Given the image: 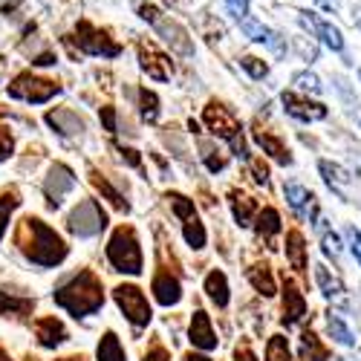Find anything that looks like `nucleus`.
Instances as JSON below:
<instances>
[{
	"mask_svg": "<svg viewBox=\"0 0 361 361\" xmlns=\"http://www.w3.org/2000/svg\"><path fill=\"white\" fill-rule=\"evenodd\" d=\"M18 246L26 255L29 263H35L41 269H52L67 257V243L58 237L47 223L26 217L18 228Z\"/></svg>",
	"mask_w": 361,
	"mask_h": 361,
	"instance_id": "1",
	"label": "nucleus"
},
{
	"mask_svg": "<svg viewBox=\"0 0 361 361\" xmlns=\"http://www.w3.org/2000/svg\"><path fill=\"white\" fill-rule=\"evenodd\" d=\"M55 304L64 307L70 315L75 318H84V315H93L102 310L104 304V292H102V283L93 272H78L73 278H67L61 286L52 292Z\"/></svg>",
	"mask_w": 361,
	"mask_h": 361,
	"instance_id": "2",
	"label": "nucleus"
},
{
	"mask_svg": "<svg viewBox=\"0 0 361 361\" xmlns=\"http://www.w3.org/2000/svg\"><path fill=\"white\" fill-rule=\"evenodd\" d=\"M107 260L113 263L116 272L122 275H139L142 272V249L139 237L130 226H118L107 243Z\"/></svg>",
	"mask_w": 361,
	"mask_h": 361,
	"instance_id": "3",
	"label": "nucleus"
},
{
	"mask_svg": "<svg viewBox=\"0 0 361 361\" xmlns=\"http://www.w3.org/2000/svg\"><path fill=\"white\" fill-rule=\"evenodd\" d=\"M202 118H205V125L212 128L217 136H223V139L234 147V154H237V157H249L246 142H243V128H240V122L234 118V113H228L223 104L212 102V104L205 107Z\"/></svg>",
	"mask_w": 361,
	"mask_h": 361,
	"instance_id": "4",
	"label": "nucleus"
},
{
	"mask_svg": "<svg viewBox=\"0 0 361 361\" xmlns=\"http://www.w3.org/2000/svg\"><path fill=\"white\" fill-rule=\"evenodd\" d=\"M113 298H116L118 310L125 312V318H128L136 329H142V326L150 324V304H147V298H145V292H142L139 286L122 283V286L113 289Z\"/></svg>",
	"mask_w": 361,
	"mask_h": 361,
	"instance_id": "5",
	"label": "nucleus"
},
{
	"mask_svg": "<svg viewBox=\"0 0 361 361\" xmlns=\"http://www.w3.org/2000/svg\"><path fill=\"white\" fill-rule=\"evenodd\" d=\"M58 87L55 81H47V78H38L32 73H20L12 84H9V96L12 99H20V102H29V104H44L49 102L52 96H58Z\"/></svg>",
	"mask_w": 361,
	"mask_h": 361,
	"instance_id": "6",
	"label": "nucleus"
},
{
	"mask_svg": "<svg viewBox=\"0 0 361 361\" xmlns=\"http://www.w3.org/2000/svg\"><path fill=\"white\" fill-rule=\"evenodd\" d=\"M107 226V214L102 212V205L96 200H84L78 202L70 217H67V228L78 237H96L102 228Z\"/></svg>",
	"mask_w": 361,
	"mask_h": 361,
	"instance_id": "7",
	"label": "nucleus"
},
{
	"mask_svg": "<svg viewBox=\"0 0 361 361\" xmlns=\"http://www.w3.org/2000/svg\"><path fill=\"white\" fill-rule=\"evenodd\" d=\"M298 20H300V26H304L312 38H318L324 47H329L333 52H344V35H341L338 26H333L329 20L318 18L315 12H298Z\"/></svg>",
	"mask_w": 361,
	"mask_h": 361,
	"instance_id": "8",
	"label": "nucleus"
},
{
	"mask_svg": "<svg viewBox=\"0 0 361 361\" xmlns=\"http://www.w3.org/2000/svg\"><path fill=\"white\" fill-rule=\"evenodd\" d=\"M75 41H78V49L87 52V55H107V58L118 55V44H113L107 32H102V29H96V26H90L87 20L78 23V38Z\"/></svg>",
	"mask_w": 361,
	"mask_h": 361,
	"instance_id": "9",
	"label": "nucleus"
},
{
	"mask_svg": "<svg viewBox=\"0 0 361 361\" xmlns=\"http://www.w3.org/2000/svg\"><path fill=\"white\" fill-rule=\"evenodd\" d=\"M281 102H283V110L292 118H298V122H321V118H326V107L321 102H310V96H298L295 90H286Z\"/></svg>",
	"mask_w": 361,
	"mask_h": 361,
	"instance_id": "10",
	"label": "nucleus"
},
{
	"mask_svg": "<svg viewBox=\"0 0 361 361\" xmlns=\"http://www.w3.org/2000/svg\"><path fill=\"white\" fill-rule=\"evenodd\" d=\"M75 188V173L67 168V165H52L47 183H44V191H47V200L52 208L61 205V200Z\"/></svg>",
	"mask_w": 361,
	"mask_h": 361,
	"instance_id": "11",
	"label": "nucleus"
},
{
	"mask_svg": "<svg viewBox=\"0 0 361 361\" xmlns=\"http://www.w3.org/2000/svg\"><path fill=\"white\" fill-rule=\"evenodd\" d=\"M283 194H286V202L292 205L295 214H300V217L310 220V223L318 220V202H315V194L310 188H304L300 183H286Z\"/></svg>",
	"mask_w": 361,
	"mask_h": 361,
	"instance_id": "12",
	"label": "nucleus"
},
{
	"mask_svg": "<svg viewBox=\"0 0 361 361\" xmlns=\"http://www.w3.org/2000/svg\"><path fill=\"white\" fill-rule=\"evenodd\" d=\"M139 58H142V70L154 78V81H168L173 67L168 61V55L159 52L154 44H139Z\"/></svg>",
	"mask_w": 361,
	"mask_h": 361,
	"instance_id": "13",
	"label": "nucleus"
},
{
	"mask_svg": "<svg viewBox=\"0 0 361 361\" xmlns=\"http://www.w3.org/2000/svg\"><path fill=\"white\" fill-rule=\"evenodd\" d=\"M154 26H157V32L171 44V49L173 52H179V55H194V44H191V38H188V32L183 26H179L176 20H171V18H157L154 20Z\"/></svg>",
	"mask_w": 361,
	"mask_h": 361,
	"instance_id": "14",
	"label": "nucleus"
},
{
	"mask_svg": "<svg viewBox=\"0 0 361 361\" xmlns=\"http://www.w3.org/2000/svg\"><path fill=\"white\" fill-rule=\"evenodd\" d=\"M191 344L194 347H200V350H214L217 347V336H214V329H212V321H208V315L202 312V310H197L194 312V318H191Z\"/></svg>",
	"mask_w": 361,
	"mask_h": 361,
	"instance_id": "15",
	"label": "nucleus"
},
{
	"mask_svg": "<svg viewBox=\"0 0 361 361\" xmlns=\"http://www.w3.org/2000/svg\"><path fill=\"white\" fill-rule=\"evenodd\" d=\"M240 29L255 41V44H266V47H272L275 52H283V38L278 35V32H272L269 26H263L260 20H255V18H243L240 20Z\"/></svg>",
	"mask_w": 361,
	"mask_h": 361,
	"instance_id": "16",
	"label": "nucleus"
},
{
	"mask_svg": "<svg viewBox=\"0 0 361 361\" xmlns=\"http://www.w3.org/2000/svg\"><path fill=\"white\" fill-rule=\"evenodd\" d=\"M150 289H154V298L162 307H173V304H179V298H183V286H179V281L171 272H159Z\"/></svg>",
	"mask_w": 361,
	"mask_h": 361,
	"instance_id": "17",
	"label": "nucleus"
},
{
	"mask_svg": "<svg viewBox=\"0 0 361 361\" xmlns=\"http://www.w3.org/2000/svg\"><path fill=\"white\" fill-rule=\"evenodd\" d=\"M304 315H307V300H304V295L298 292V286L289 281L286 289H283V324L289 326V324L300 321Z\"/></svg>",
	"mask_w": 361,
	"mask_h": 361,
	"instance_id": "18",
	"label": "nucleus"
},
{
	"mask_svg": "<svg viewBox=\"0 0 361 361\" xmlns=\"http://www.w3.org/2000/svg\"><path fill=\"white\" fill-rule=\"evenodd\" d=\"M35 336H38V341L44 344V347H58L61 341H67V326L58 321V318H41L38 324H35Z\"/></svg>",
	"mask_w": 361,
	"mask_h": 361,
	"instance_id": "19",
	"label": "nucleus"
},
{
	"mask_svg": "<svg viewBox=\"0 0 361 361\" xmlns=\"http://www.w3.org/2000/svg\"><path fill=\"white\" fill-rule=\"evenodd\" d=\"M318 171L324 173V183L333 188L341 200H347V194H344V188L350 185V173L341 168V165H336V162H326V159H321L318 162Z\"/></svg>",
	"mask_w": 361,
	"mask_h": 361,
	"instance_id": "20",
	"label": "nucleus"
},
{
	"mask_svg": "<svg viewBox=\"0 0 361 361\" xmlns=\"http://www.w3.org/2000/svg\"><path fill=\"white\" fill-rule=\"evenodd\" d=\"M32 307H35V300L32 298H18V295H9V292H4L0 289V315H12V318H23V315H29L32 312Z\"/></svg>",
	"mask_w": 361,
	"mask_h": 361,
	"instance_id": "21",
	"label": "nucleus"
},
{
	"mask_svg": "<svg viewBox=\"0 0 361 361\" xmlns=\"http://www.w3.org/2000/svg\"><path fill=\"white\" fill-rule=\"evenodd\" d=\"M286 257L292 263V269L304 272L307 269V246H304V234L300 231H289L286 234Z\"/></svg>",
	"mask_w": 361,
	"mask_h": 361,
	"instance_id": "22",
	"label": "nucleus"
},
{
	"mask_svg": "<svg viewBox=\"0 0 361 361\" xmlns=\"http://www.w3.org/2000/svg\"><path fill=\"white\" fill-rule=\"evenodd\" d=\"M255 142H257V145H260V147H263L272 159H278L281 165H289V162H292L286 145H283L278 136H269V133H263V130H255Z\"/></svg>",
	"mask_w": 361,
	"mask_h": 361,
	"instance_id": "23",
	"label": "nucleus"
},
{
	"mask_svg": "<svg viewBox=\"0 0 361 361\" xmlns=\"http://www.w3.org/2000/svg\"><path fill=\"white\" fill-rule=\"evenodd\" d=\"M205 292H208V298L214 300V304L223 310V307H228V281H226V275L223 272H208V278H205Z\"/></svg>",
	"mask_w": 361,
	"mask_h": 361,
	"instance_id": "24",
	"label": "nucleus"
},
{
	"mask_svg": "<svg viewBox=\"0 0 361 361\" xmlns=\"http://www.w3.org/2000/svg\"><path fill=\"white\" fill-rule=\"evenodd\" d=\"M315 281H318V286H321V292H324L326 298H344V283H341V278L329 275V269H326L324 263L315 266Z\"/></svg>",
	"mask_w": 361,
	"mask_h": 361,
	"instance_id": "25",
	"label": "nucleus"
},
{
	"mask_svg": "<svg viewBox=\"0 0 361 361\" xmlns=\"http://www.w3.org/2000/svg\"><path fill=\"white\" fill-rule=\"evenodd\" d=\"M99 361H125V350L118 344L116 333H104V338L99 341V350H96Z\"/></svg>",
	"mask_w": 361,
	"mask_h": 361,
	"instance_id": "26",
	"label": "nucleus"
},
{
	"mask_svg": "<svg viewBox=\"0 0 361 361\" xmlns=\"http://www.w3.org/2000/svg\"><path fill=\"white\" fill-rule=\"evenodd\" d=\"M326 329H329V336H333L341 347H353V344H355V336L350 333V326H347L336 312H329V315H326Z\"/></svg>",
	"mask_w": 361,
	"mask_h": 361,
	"instance_id": "27",
	"label": "nucleus"
},
{
	"mask_svg": "<svg viewBox=\"0 0 361 361\" xmlns=\"http://www.w3.org/2000/svg\"><path fill=\"white\" fill-rule=\"evenodd\" d=\"M47 122H49L58 133H75V130H81V122H78V118H75L70 110H55V113H49Z\"/></svg>",
	"mask_w": 361,
	"mask_h": 361,
	"instance_id": "28",
	"label": "nucleus"
},
{
	"mask_svg": "<svg viewBox=\"0 0 361 361\" xmlns=\"http://www.w3.org/2000/svg\"><path fill=\"white\" fill-rule=\"evenodd\" d=\"M18 202H20V197H18L15 188H6L4 194H0V240H4V231L9 226V217H12V212L18 208Z\"/></svg>",
	"mask_w": 361,
	"mask_h": 361,
	"instance_id": "29",
	"label": "nucleus"
},
{
	"mask_svg": "<svg viewBox=\"0 0 361 361\" xmlns=\"http://www.w3.org/2000/svg\"><path fill=\"white\" fill-rule=\"evenodd\" d=\"M231 212H234V220L240 223V226H249L252 223V214L257 212V205H255V200L252 197H234L231 200Z\"/></svg>",
	"mask_w": 361,
	"mask_h": 361,
	"instance_id": "30",
	"label": "nucleus"
},
{
	"mask_svg": "<svg viewBox=\"0 0 361 361\" xmlns=\"http://www.w3.org/2000/svg\"><path fill=\"white\" fill-rule=\"evenodd\" d=\"M249 281L255 283V289L260 292V295H275V281H272V275H269V266H255V269H249Z\"/></svg>",
	"mask_w": 361,
	"mask_h": 361,
	"instance_id": "31",
	"label": "nucleus"
},
{
	"mask_svg": "<svg viewBox=\"0 0 361 361\" xmlns=\"http://www.w3.org/2000/svg\"><path fill=\"white\" fill-rule=\"evenodd\" d=\"M257 231L263 237H272L281 231V214L275 212V208H263V212L257 214Z\"/></svg>",
	"mask_w": 361,
	"mask_h": 361,
	"instance_id": "32",
	"label": "nucleus"
},
{
	"mask_svg": "<svg viewBox=\"0 0 361 361\" xmlns=\"http://www.w3.org/2000/svg\"><path fill=\"white\" fill-rule=\"evenodd\" d=\"M292 84H295V90H300V93H307V96H318L321 93V81H318V75L315 73H295L292 75Z\"/></svg>",
	"mask_w": 361,
	"mask_h": 361,
	"instance_id": "33",
	"label": "nucleus"
},
{
	"mask_svg": "<svg viewBox=\"0 0 361 361\" xmlns=\"http://www.w3.org/2000/svg\"><path fill=\"white\" fill-rule=\"evenodd\" d=\"M266 361H292V355H289V344H286L283 336H272V338H269Z\"/></svg>",
	"mask_w": 361,
	"mask_h": 361,
	"instance_id": "34",
	"label": "nucleus"
},
{
	"mask_svg": "<svg viewBox=\"0 0 361 361\" xmlns=\"http://www.w3.org/2000/svg\"><path fill=\"white\" fill-rule=\"evenodd\" d=\"M183 234H185V240H188V246H191V249H202V246H205V228H202V223H200L197 217L185 220Z\"/></svg>",
	"mask_w": 361,
	"mask_h": 361,
	"instance_id": "35",
	"label": "nucleus"
},
{
	"mask_svg": "<svg viewBox=\"0 0 361 361\" xmlns=\"http://www.w3.org/2000/svg\"><path fill=\"white\" fill-rule=\"evenodd\" d=\"M139 102H142V118H145V122H157V116H159V99L150 93V90H142Z\"/></svg>",
	"mask_w": 361,
	"mask_h": 361,
	"instance_id": "36",
	"label": "nucleus"
},
{
	"mask_svg": "<svg viewBox=\"0 0 361 361\" xmlns=\"http://www.w3.org/2000/svg\"><path fill=\"white\" fill-rule=\"evenodd\" d=\"M168 200H171V208H173V214H176L179 220L197 217V214H194V200H188V197H183V194H171Z\"/></svg>",
	"mask_w": 361,
	"mask_h": 361,
	"instance_id": "37",
	"label": "nucleus"
},
{
	"mask_svg": "<svg viewBox=\"0 0 361 361\" xmlns=\"http://www.w3.org/2000/svg\"><path fill=\"white\" fill-rule=\"evenodd\" d=\"M93 185H96V188H99V191H102V194H104V197H107V200H110L116 208H125V212H128V202H125L122 197H118V191H113V188H110V183H107L104 176L93 173Z\"/></svg>",
	"mask_w": 361,
	"mask_h": 361,
	"instance_id": "38",
	"label": "nucleus"
},
{
	"mask_svg": "<svg viewBox=\"0 0 361 361\" xmlns=\"http://www.w3.org/2000/svg\"><path fill=\"white\" fill-rule=\"evenodd\" d=\"M304 355H310V361H324L326 358V350L318 344L315 333H304Z\"/></svg>",
	"mask_w": 361,
	"mask_h": 361,
	"instance_id": "39",
	"label": "nucleus"
},
{
	"mask_svg": "<svg viewBox=\"0 0 361 361\" xmlns=\"http://www.w3.org/2000/svg\"><path fill=\"white\" fill-rule=\"evenodd\" d=\"M240 67H243L252 78H266L269 75V67L260 61V58H255V55H246V58H240Z\"/></svg>",
	"mask_w": 361,
	"mask_h": 361,
	"instance_id": "40",
	"label": "nucleus"
},
{
	"mask_svg": "<svg viewBox=\"0 0 361 361\" xmlns=\"http://www.w3.org/2000/svg\"><path fill=\"white\" fill-rule=\"evenodd\" d=\"M321 243H324V255H326V257H333V260L341 257V240H338L336 231H324V234H321Z\"/></svg>",
	"mask_w": 361,
	"mask_h": 361,
	"instance_id": "41",
	"label": "nucleus"
},
{
	"mask_svg": "<svg viewBox=\"0 0 361 361\" xmlns=\"http://www.w3.org/2000/svg\"><path fill=\"white\" fill-rule=\"evenodd\" d=\"M344 237H347L350 252H353V255H355V260L361 263V231H358L355 226H347V228H344Z\"/></svg>",
	"mask_w": 361,
	"mask_h": 361,
	"instance_id": "42",
	"label": "nucleus"
},
{
	"mask_svg": "<svg viewBox=\"0 0 361 361\" xmlns=\"http://www.w3.org/2000/svg\"><path fill=\"white\" fill-rule=\"evenodd\" d=\"M223 4H226L228 15H234L237 20H243V18H249V0H223Z\"/></svg>",
	"mask_w": 361,
	"mask_h": 361,
	"instance_id": "43",
	"label": "nucleus"
},
{
	"mask_svg": "<svg viewBox=\"0 0 361 361\" xmlns=\"http://www.w3.org/2000/svg\"><path fill=\"white\" fill-rule=\"evenodd\" d=\"M9 154H12V133L0 125V162H4Z\"/></svg>",
	"mask_w": 361,
	"mask_h": 361,
	"instance_id": "44",
	"label": "nucleus"
},
{
	"mask_svg": "<svg viewBox=\"0 0 361 361\" xmlns=\"http://www.w3.org/2000/svg\"><path fill=\"white\" fill-rule=\"evenodd\" d=\"M142 361H171V355H168V350H165V347L154 344V347H150V350H147V355H145Z\"/></svg>",
	"mask_w": 361,
	"mask_h": 361,
	"instance_id": "45",
	"label": "nucleus"
},
{
	"mask_svg": "<svg viewBox=\"0 0 361 361\" xmlns=\"http://www.w3.org/2000/svg\"><path fill=\"white\" fill-rule=\"evenodd\" d=\"M102 122H104V128L110 133H116V113H113V107H102Z\"/></svg>",
	"mask_w": 361,
	"mask_h": 361,
	"instance_id": "46",
	"label": "nucleus"
},
{
	"mask_svg": "<svg viewBox=\"0 0 361 361\" xmlns=\"http://www.w3.org/2000/svg\"><path fill=\"white\" fill-rule=\"evenodd\" d=\"M252 171H255V176H257L260 185H269V171H266L260 162H252Z\"/></svg>",
	"mask_w": 361,
	"mask_h": 361,
	"instance_id": "47",
	"label": "nucleus"
},
{
	"mask_svg": "<svg viewBox=\"0 0 361 361\" xmlns=\"http://www.w3.org/2000/svg\"><path fill=\"white\" fill-rule=\"evenodd\" d=\"M237 361H257L249 347H237Z\"/></svg>",
	"mask_w": 361,
	"mask_h": 361,
	"instance_id": "48",
	"label": "nucleus"
},
{
	"mask_svg": "<svg viewBox=\"0 0 361 361\" xmlns=\"http://www.w3.org/2000/svg\"><path fill=\"white\" fill-rule=\"evenodd\" d=\"M318 4H321V6L326 9V12H336V9L341 6V4H338V0H318Z\"/></svg>",
	"mask_w": 361,
	"mask_h": 361,
	"instance_id": "49",
	"label": "nucleus"
},
{
	"mask_svg": "<svg viewBox=\"0 0 361 361\" xmlns=\"http://www.w3.org/2000/svg\"><path fill=\"white\" fill-rule=\"evenodd\" d=\"M353 23L361 29V4H358V6H353Z\"/></svg>",
	"mask_w": 361,
	"mask_h": 361,
	"instance_id": "50",
	"label": "nucleus"
},
{
	"mask_svg": "<svg viewBox=\"0 0 361 361\" xmlns=\"http://www.w3.org/2000/svg\"><path fill=\"white\" fill-rule=\"evenodd\" d=\"M188 361H212V358H205V355H194V353H191V355H188Z\"/></svg>",
	"mask_w": 361,
	"mask_h": 361,
	"instance_id": "51",
	"label": "nucleus"
},
{
	"mask_svg": "<svg viewBox=\"0 0 361 361\" xmlns=\"http://www.w3.org/2000/svg\"><path fill=\"white\" fill-rule=\"evenodd\" d=\"M0 361H9V355H6L4 350H0Z\"/></svg>",
	"mask_w": 361,
	"mask_h": 361,
	"instance_id": "52",
	"label": "nucleus"
},
{
	"mask_svg": "<svg viewBox=\"0 0 361 361\" xmlns=\"http://www.w3.org/2000/svg\"><path fill=\"white\" fill-rule=\"evenodd\" d=\"M61 361H81V358H75V355H73V358H61Z\"/></svg>",
	"mask_w": 361,
	"mask_h": 361,
	"instance_id": "53",
	"label": "nucleus"
},
{
	"mask_svg": "<svg viewBox=\"0 0 361 361\" xmlns=\"http://www.w3.org/2000/svg\"><path fill=\"white\" fill-rule=\"evenodd\" d=\"M168 4H176V0H168Z\"/></svg>",
	"mask_w": 361,
	"mask_h": 361,
	"instance_id": "54",
	"label": "nucleus"
},
{
	"mask_svg": "<svg viewBox=\"0 0 361 361\" xmlns=\"http://www.w3.org/2000/svg\"><path fill=\"white\" fill-rule=\"evenodd\" d=\"M358 78H361V70H358Z\"/></svg>",
	"mask_w": 361,
	"mask_h": 361,
	"instance_id": "55",
	"label": "nucleus"
},
{
	"mask_svg": "<svg viewBox=\"0 0 361 361\" xmlns=\"http://www.w3.org/2000/svg\"><path fill=\"white\" fill-rule=\"evenodd\" d=\"M358 125H361V118H358Z\"/></svg>",
	"mask_w": 361,
	"mask_h": 361,
	"instance_id": "56",
	"label": "nucleus"
},
{
	"mask_svg": "<svg viewBox=\"0 0 361 361\" xmlns=\"http://www.w3.org/2000/svg\"><path fill=\"white\" fill-rule=\"evenodd\" d=\"M32 361H35V358H32Z\"/></svg>",
	"mask_w": 361,
	"mask_h": 361,
	"instance_id": "57",
	"label": "nucleus"
}]
</instances>
